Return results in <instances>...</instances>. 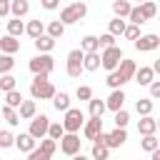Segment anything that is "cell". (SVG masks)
Instances as JSON below:
<instances>
[{
	"label": "cell",
	"mask_w": 160,
	"mask_h": 160,
	"mask_svg": "<svg viewBox=\"0 0 160 160\" xmlns=\"http://www.w3.org/2000/svg\"><path fill=\"white\" fill-rule=\"evenodd\" d=\"M58 148H60V142H58V140H52V138H45V140H40V150H42V152H48L50 158L55 155V150H58Z\"/></svg>",
	"instance_id": "38"
},
{
	"label": "cell",
	"mask_w": 160,
	"mask_h": 160,
	"mask_svg": "<svg viewBox=\"0 0 160 160\" xmlns=\"http://www.w3.org/2000/svg\"><path fill=\"white\" fill-rule=\"evenodd\" d=\"M158 148H160V138H158V135H142V140H140V150H145L148 155H152Z\"/></svg>",
	"instance_id": "25"
},
{
	"label": "cell",
	"mask_w": 160,
	"mask_h": 160,
	"mask_svg": "<svg viewBox=\"0 0 160 160\" xmlns=\"http://www.w3.org/2000/svg\"><path fill=\"white\" fill-rule=\"evenodd\" d=\"M75 98H78V100H85V102H90V100H92V88H90V85H78Z\"/></svg>",
	"instance_id": "41"
},
{
	"label": "cell",
	"mask_w": 160,
	"mask_h": 160,
	"mask_svg": "<svg viewBox=\"0 0 160 160\" xmlns=\"http://www.w3.org/2000/svg\"><path fill=\"white\" fill-rule=\"evenodd\" d=\"M85 15H88V5H85L82 0H78V2H70V5H65V8L60 10V22L72 25V22H80Z\"/></svg>",
	"instance_id": "3"
},
{
	"label": "cell",
	"mask_w": 160,
	"mask_h": 160,
	"mask_svg": "<svg viewBox=\"0 0 160 160\" xmlns=\"http://www.w3.org/2000/svg\"><path fill=\"white\" fill-rule=\"evenodd\" d=\"M135 82L150 88V85L155 82V70H152V65H140V68H138V75H135Z\"/></svg>",
	"instance_id": "12"
},
{
	"label": "cell",
	"mask_w": 160,
	"mask_h": 160,
	"mask_svg": "<svg viewBox=\"0 0 160 160\" xmlns=\"http://www.w3.org/2000/svg\"><path fill=\"white\" fill-rule=\"evenodd\" d=\"M148 90H150V98H152V100H160V80H155Z\"/></svg>",
	"instance_id": "48"
},
{
	"label": "cell",
	"mask_w": 160,
	"mask_h": 160,
	"mask_svg": "<svg viewBox=\"0 0 160 160\" xmlns=\"http://www.w3.org/2000/svg\"><path fill=\"white\" fill-rule=\"evenodd\" d=\"M125 140H128V130H125V128H115V130L110 132L108 148H110V150H115V148H122V145H125Z\"/></svg>",
	"instance_id": "17"
},
{
	"label": "cell",
	"mask_w": 160,
	"mask_h": 160,
	"mask_svg": "<svg viewBox=\"0 0 160 160\" xmlns=\"http://www.w3.org/2000/svg\"><path fill=\"white\" fill-rule=\"evenodd\" d=\"M132 45H135V50H140V52H150V50H158V48H160V38H158L155 32H145V35H140Z\"/></svg>",
	"instance_id": "9"
},
{
	"label": "cell",
	"mask_w": 160,
	"mask_h": 160,
	"mask_svg": "<svg viewBox=\"0 0 160 160\" xmlns=\"http://www.w3.org/2000/svg\"><path fill=\"white\" fill-rule=\"evenodd\" d=\"M135 2H138V5H142V2H148V0H135Z\"/></svg>",
	"instance_id": "53"
},
{
	"label": "cell",
	"mask_w": 160,
	"mask_h": 160,
	"mask_svg": "<svg viewBox=\"0 0 160 160\" xmlns=\"http://www.w3.org/2000/svg\"><path fill=\"white\" fill-rule=\"evenodd\" d=\"M0 18H12V0H0Z\"/></svg>",
	"instance_id": "45"
},
{
	"label": "cell",
	"mask_w": 160,
	"mask_h": 160,
	"mask_svg": "<svg viewBox=\"0 0 160 160\" xmlns=\"http://www.w3.org/2000/svg\"><path fill=\"white\" fill-rule=\"evenodd\" d=\"M52 108H55L58 112H68V110L72 108V105H70V95H68L65 90H60V92L52 98Z\"/></svg>",
	"instance_id": "22"
},
{
	"label": "cell",
	"mask_w": 160,
	"mask_h": 160,
	"mask_svg": "<svg viewBox=\"0 0 160 160\" xmlns=\"http://www.w3.org/2000/svg\"><path fill=\"white\" fill-rule=\"evenodd\" d=\"M28 160H50V155H48V152H42V150H40V145H38V148L28 155Z\"/></svg>",
	"instance_id": "47"
},
{
	"label": "cell",
	"mask_w": 160,
	"mask_h": 160,
	"mask_svg": "<svg viewBox=\"0 0 160 160\" xmlns=\"http://www.w3.org/2000/svg\"><path fill=\"white\" fill-rule=\"evenodd\" d=\"M122 38H125V40H132V42H135V40H138V38H140V25H132V22H130V25H128V30H125V35H122Z\"/></svg>",
	"instance_id": "44"
},
{
	"label": "cell",
	"mask_w": 160,
	"mask_h": 160,
	"mask_svg": "<svg viewBox=\"0 0 160 160\" xmlns=\"http://www.w3.org/2000/svg\"><path fill=\"white\" fill-rule=\"evenodd\" d=\"M40 5H42L45 10H58V8H60V0H40Z\"/></svg>",
	"instance_id": "49"
},
{
	"label": "cell",
	"mask_w": 160,
	"mask_h": 160,
	"mask_svg": "<svg viewBox=\"0 0 160 160\" xmlns=\"http://www.w3.org/2000/svg\"><path fill=\"white\" fill-rule=\"evenodd\" d=\"M50 125H52V122H50V118L40 112V115H35V118L30 120L28 132H30L35 140H45V138H48V132H50Z\"/></svg>",
	"instance_id": "7"
},
{
	"label": "cell",
	"mask_w": 160,
	"mask_h": 160,
	"mask_svg": "<svg viewBox=\"0 0 160 160\" xmlns=\"http://www.w3.org/2000/svg\"><path fill=\"white\" fill-rule=\"evenodd\" d=\"M140 8H142V15H145V20H152V18H158V12H160V10H158V5H155L152 0L142 2Z\"/></svg>",
	"instance_id": "39"
},
{
	"label": "cell",
	"mask_w": 160,
	"mask_h": 160,
	"mask_svg": "<svg viewBox=\"0 0 160 160\" xmlns=\"http://www.w3.org/2000/svg\"><path fill=\"white\" fill-rule=\"evenodd\" d=\"M90 158H92V160H110V148H108V145H98V142H92Z\"/></svg>",
	"instance_id": "33"
},
{
	"label": "cell",
	"mask_w": 160,
	"mask_h": 160,
	"mask_svg": "<svg viewBox=\"0 0 160 160\" xmlns=\"http://www.w3.org/2000/svg\"><path fill=\"white\" fill-rule=\"evenodd\" d=\"M70 160H90V158H88V155H82V152H78V155H75V158H70Z\"/></svg>",
	"instance_id": "51"
},
{
	"label": "cell",
	"mask_w": 160,
	"mask_h": 160,
	"mask_svg": "<svg viewBox=\"0 0 160 160\" xmlns=\"http://www.w3.org/2000/svg\"><path fill=\"white\" fill-rule=\"evenodd\" d=\"M0 50H2V52H5V55H15V52H18V50H20V40H18V38H12V35H8V32H5V35H2V38H0Z\"/></svg>",
	"instance_id": "15"
},
{
	"label": "cell",
	"mask_w": 160,
	"mask_h": 160,
	"mask_svg": "<svg viewBox=\"0 0 160 160\" xmlns=\"http://www.w3.org/2000/svg\"><path fill=\"white\" fill-rule=\"evenodd\" d=\"M158 22H160V12H158Z\"/></svg>",
	"instance_id": "55"
},
{
	"label": "cell",
	"mask_w": 160,
	"mask_h": 160,
	"mask_svg": "<svg viewBox=\"0 0 160 160\" xmlns=\"http://www.w3.org/2000/svg\"><path fill=\"white\" fill-rule=\"evenodd\" d=\"M158 130H160V120H158Z\"/></svg>",
	"instance_id": "54"
},
{
	"label": "cell",
	"mask_w": 160,
	"mask_h": 160,
	"mask_svg": "<svg viewBox=\"0 0 160 160\" xmlns=\"http://www.w3.org/2000/svg\"><path fill=\"white\" fill-rule=\"evenodd\" d=\"M152 70H155V75H160V58L152 62Z\"/></svg>",
	"instance_id": "50"
},
{
	"label": "cell",
	"mask_w": 160,
	"mask_h": 160,
	"mask_svg": "<svg viewBox=\"0 0 160 160\" xmlns=\"http://www.w3.org/2000/svg\"><path fill=\"white\" fill-rule=\"evenodd\" d=\"M138 132H140V135H155V132H158V120H155L152 115L140 118V120H138Z\"/></svg>",
	"instance_id": "14"
},
{
	"label": "cell",
	"mask_w": 160,
	"mask_h": 160,
	"mask_svg": "<svg viewBox=\"0 0 160 160\" xmlns=\"http://www.w3.org/2000/svg\"><path fill=\"white\" fill-rule=\"evenodd\" d=\"M2 98H5V102H2V105H10V108H15V110H20V105L25 102V98H22V92H20V90L2 92Z\"/></svg>",
	"instance_id": "24"
},
{
	"label": "cell",
	"mask_w": 160,
	"mask_h": 160,
	"mask_svg": "<svg viewBox=\"0 0 160 160\" xmlns=\"http://www.w3.org/2000/svg\"><path fill=\"white\" fill-rule=\"evenodd\" d=\"M15 140H18V138H15L10 130H0V148H12Z\"/></svg>",
	"instance_id": "43"
},
{
	"label": "cell",
	"mask_w": 160,
	"mask_h": 160,
	"mask_svg": "<svg viewBox=\"0 0 160 160\" xmlns=\"http://www.w3.org/2000/svg\"><path fill=\"white\" fill-rule=\"evenodd\" d=\"M80 50L82 52H100V38L98 35H85L80 40Z\"/></svg>",
	"instance_id": "20"
},
{
	"label": "cell",
	"mask_w": 160,
	"mask_h": 160,
	"mask_svg": "<svg viewBox=\"0 0 160 160\" xmlns=\"http://www.w3.org/2000/svg\"><path fill=\"white\" fill-rule=\"evenodd\" d=\"M65 72H68V78H72V80H78V78H80V72H85V52H82L80 48H75V50H70V52H68Z\"/></svg>",
	"instance_id": "2"
},
{
	"label": "cell",
	"mask_w": 160,
	"mask_h": 160,
	"mask_svg": "<svg viewBox=\"0 0 160 160\" xmlns=\"http://www.w3.org/2000/svg\"><path fill=\"white\" fill-rule=\"evenodd\" d=\"M112 45H118V42H115V35H110V32L100 35V50H108V48H112Z\"/></svg>",
	"instance_id": "46"
},
{
	"label": "cell",
	"mask_w": 160,
	"mask_h": 160,
	"mask_svg": "<svg viewBox=\"0 0 160 160\" xmlns=\"http://www.w3.org/2000/svg\"><path fill=\"white\" fill-rule=\"evenodd\" d=\"M112 122H115V128H128V122H130V112L122 108V110H118L115 112V118H112Z\"/></svg>",
	"instance_id": "40"
},
{
	"label": "cell",
	"mask_w": 160,
	"mask_h": 160,
	"mask_svg": "<svg viewBox=\"0 0 160 160\" xmlns=\"http://www.w3.org/2000/svg\"><path fill=\"white\" fill-rule=\"evenodd\" d=\"M105 82H108L112 90H122V85H125V78H122V75L115 70V72H108V80H105Z\"/></svg>",
	"instance_id": "36"
},
{
	"label": "cell",
	"mask_w": 160,
	"mask_h": 160,
	"mask_svg": "<svg viewBox=\"0 0 160 160\" xmlns=\"http://www.w3.org/2000/svg\"><path fill=\"white\" fill-rule=\"evenodd\" d=\"M85 122H88V120H85V115H82L80 108H70L68 112H62V125H65L68 132H78V130H82Z\"/></svg>",
	"instance_id": "6"
},
{
	"label": "cell",
	"mask_w": 160,
	"mask_h": 160,
	"mask_svg": "<svg viewBox=\"0 0 160 160\" xmlns=\"http://www.w3.org/2000/svg\"><path fill=\"white\" fill-rule=\"evenodd\" d=\"M125 30H128V22H125L122 18H112V20L108 22V32H110V35H115V38L125 35Z\"/></svg>",
	"instance_id": "26"
},
{
	"label": "cell",
	"mask_w": 160,
	"mask_h": 160,
	"mask_svg": "<svg viewBox=\"0 0 160 160\" xmlns=\"http://www.w3.org/2000/svg\"><path fill=\"white\" fill-rule=\"evenodd\" d=\"M132 8L135 5H130V0H112V12H115V18H130V12H132Z\"/></svg>",
	"instance_id": "18"
},
{
	"label": "cell",
	"mask_w": 160,
	"mask_h": 160,
	"mask_svg": "<svg viewBox=\"0 0 160 160\" xmlns=\"http://www.w3.org/2000/svg\"><path fill=\"white\" fill-rule=\"evenodd\" d=\"M12 68H15V58L2 52V55H0V75H8Z\"/></svg>",
	"instance_id": "37"
},
{
	"label": "cell",
	"mask_w": 160,
	"mask_h": 160,
	"mask_svg": "<svg viewBox=\"0 0 160 160\" xmlns=\"http://www.w3.org/2000/svg\"><path fill=\"white\" fill-rule=\"evenodd\" d=\"M135 112H138L140 118L152 115V98H140V100L135 102Z\"/></svg>",
	"instance_id": "30"
},
{
	"label": "cell",
	"mask_w": 160,
	"mask_h": 160,
	"mask_svg": "<svg viewBox=\"0 0 160 160\" xmlns=\"http://www.w3.org/2000/svg\"><path fill=\"white\" fill-rule=\"evenodd\" d=\"M88 108H90V118H102L105 110H108V102L100 100V98H92V100L88 102Z\"/></svg>",
	"instance_id": "27"
},
{
	"label": "cell",
	"mask_w": 160,
	"mask_h": 160,
	"mask_svg": "<svg viewBox=\"0 0 160 160\" xmlns=\"http://www.w3.org/2000/svg\"><path fill=\"white\" fill-rule=\"evenodd\" d=\"M118 72H120V75L125 78V82H130V80H135V75H138V62H135V60H128V58H125V60L120 62Z\"/></svg>",
	"instance_id": "16"
},
{
	"label": "cell",
	"mask_w": 160,
	"mask_h": 160,
	"mask_svg": "<svg viewBox=\"0 0 160 160\" xmlns=\"http://www.w3.org/2000/svg\"><path fill=\"white\" fill-rule=\"evenodd\" d=\"M2 118H5V122L8 125H20V112L15 110V108H10V105H2Z\"/></svg>",
	"instance_id": "32"
},
{
	"label": "cell",
	"mask_w": 160,
	"mask_h": 160,
	"mask_svg": "<svg viewBox=\"0 0 160 160\" xmlns=\"http://www.w3.org/2000/svg\"><path fill=\"white\" fill-rule=\"evenodd\" d=\"M150 160H160V148H158V150H155V152L150 155Z\"/></svg>",
	"instance_id": "52"
},
{
	"label": "cell",
	"mask_w": 160,
	"mask_h": 160,
	"mask_svg": "<svg viewBox=\"0 0 160 160\" xmlns=\"http://www.w3.org/2000/svg\"><path fill=\"white\" fill-rule=\"evenodd\" d=\"M105 130H102V118H90L88 122H85V128H82V135L88 138V140H98L100 135H102Z\"/></svg>",
	"instance_id": "10"
},
{
	"label": "cell",
	"mask_w": 160,
	"mask_h": 160,
	"mask_svg": "<svg viewBox=\"0 0 160 160\" xmlns=\"http://www.w3.org/2000/svg\"><path fill=\"white\" fill-rule=\"evenodd\" d=\"M128 20H130L132 25H142V22H148V20H145V15H142V8H140V5H135V8H132V12H130V18H128Z\"/></svg>",
	"instance_id": "42"
},
{
	"label": "cell",
	"mask_w": 160,
	"mask_h": 160,
	"mask_svg": "<svg viewBox=\"0 0 160 160\" xmlns=\"http://www.w3.org/2000/svg\"><path fill=\"white\" fill-rule=\"evenodd\" d=\"M5 28H8V35H12V38H20L22 32H28V25H25L20 18H10V20L5 22Z\"/></svg>",
	"instance_id": "19"
},
{
	"label": "cell",
	"mask_w": 160,
	"mask_h": 160,
	"mask_svg": "<svg viewBox=\"0 0 160 160\" xmlns=\"http://www.w3.org/2000/svg\"><path fill=\"white\" fill-rule=\"evenodd\" d=\"M125 100H128V98H125V92H122V90H112V92L108 95V100H105V102H108V110L115 115L118 110H122Z\"/></svg>",
	"instance_id": "13"
},
{
	"label": "cell",
	"mask_w": 160,
	"mask_h": 160,
	"mask_svg": "<svg viewBox=\"0 0 160 160\" xmlns=\"http://www.w3.org/2000/svg\"><path fill=\"white\" fill-rule=\"evenodd\" d=\"M52 48H55V38H50L48 32H45L42 38L35 40V50H38V52H50Z\"/></svg>",
	"instance_id": "29"
},
{
	"label": "cell",
	"mask_w": 160,
	"mask_h": 160,
	"mask_svg": "<svg viewBox=\"0 0 160 160\" xmlns=\"http://www.w3.org/2000/svg\"><path fill=\"white\" fill-rule=\"evenodd\" d=\"M80 135L78 132H68L62 140H60V152L62 155H68V158H75L78 152H80Z\"/></svg>",
	"instance_id": "8"
},
{
	"label": "cell",
	"mask_w": 160,
	"mask_h": 160,
	"mask_svg": "<svg viewBox=\"0 0 160 160\" xmlns=\"http://www.w3.org/2000/svg\"><path fill=\"white\" fill-rule=\"evenodd\" d=\"M30 95H32V100H52L58 95V90L50 82V75H35L30 82Z\"/></svg>",
	"instance_id": "1"
},
{
	"label": "cell",
	"mask_w": 160,
	"mask_h": 160,
	"mask_svg": "<svg viewBox=\"0 0 160 160\" xmlns=\"http://www.w3.org/2000/svg\"><path fill=\"white\" fill-rule=\"evenodd\" d=\"M45 32H48V25H45V22H40V20H30V22H28V32H25V35H30L32 40L42 38Z\"/></svg>",
	"instance_id": "23"
},
{
	"label": "cell",
	"mask_w": 160,
	"mask_h": 160,
	"mask_svg": "<svg viewBox=\"0 0 160 160\" xmlns=\"http://www.w3.org/2000/svg\"><path fill=\"white\" fill-rule=\"evenodd\" d=\"M28 12H30L28 0H12V18H25Z\"/></svg>",
	"instance_id": "35"
},
{
	"label": "cell",
	"mask_w": 160,
	"mask_h": 160,
	"mask_svg": "<svg viewBox=\"0 0 160 160\" xmlns=\"http://www.w3.org/2000/svg\"><path fill=\"white\" fill-rule=\"evenodd\" d=\"M28 68H30V72H32V75H50V72H52V68H55V60H52V55H50V52H38L35 58H30Z\"/></svg>",
	"instance_id": "4"
},
{
	"label": "cell",
	"mask_w": 160,
	"mask_h": 160,
	"mask_svg": "<svg viewBox=\"0 0 160 160\" xmlns=\"http://www.w3.org/2000/svg\"><path fill=\"white\" fill-rule=\"evenodd\" d=\"M15 148L20 150V152H25V155H30L35 148H38V140L30 135V132H20L18 135V140H15Z\"/></svg>",
	"instance_id": "11"
},
{
	"label": "cell",
	"mask_w": 160,
	"mask_h": 160,
	"mask_svg": "<svg viewBox=\"0 0 160 160\" xmlns=\"http://www.w3.org/2000/svg\"><path fill=\"white\" fill-rule=\"evenodd\" d=\"M65 22H60V20H52V22H48V35L50 38H55V40H60L62 35H65Z\"/></svg>",
	"instance_id": "31"
},
{
	"label": "cell",
	"mask_w": 160,
	"mask_h": 160,
	"mask_svg": "<svg viewBox=\"0 0 160 160\" xmlns=\"http://www.w3.org/2000/svg\"><path fill=\"white\" fill-rule=\"evenodd\" d=\"M102 68V55L100 52H85V72H95Z\"/></svg>",
	"instance_id": "21"
},
{
	"label": "cell",
	"mask_w": 160,
	"mask_h": 160,
	"mask_svg": "<svg viewBox=\"0 0 160 160\" xmlns=\"http://www.w3.org/2000/svg\"><path fill=\"white\" fill-rule=\"evenodd\" d=\"M18 112H20V118H22V120H32V118L38 115V105H35V100H25V102L20 105V110H18Z\"/></svg>",
	"instance_id": "28"
},
{
	"label": "cell",
	"mask_w": 160,
	"mask_h": 160,
	"mask_svg": "<svg viewBox=\"0 0 160 160\" xmlns=\"http://www.w3.org/2000/svg\"><path fill=\"white\" fill-rule=\"evenodd\" d=\"M100 55H102V68H105L108 72H115V70L120 68V62L125 60V52H122V48H120V45H112V48L102 50Z\"/></svg>",
	"instance_id": "5"
},
{
	"label": "cell",
	"mask_w": 160,
	"mask_h": 160,
	"mask_svg": "<svg viewBox=\"0 0 160 160\" xmlns=\"http://www.w3.org/2000/svg\"><path fill=\"white\" fill-rule=\"evenodd\" d=\"M0 90L2 92H10V90H18V78L15 75H0Z\"/></svg>",
	"instance_id": "34"
}]
</instances>
